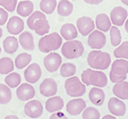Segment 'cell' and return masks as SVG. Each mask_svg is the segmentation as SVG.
<instances>
[{
    "instance_id": "obj_1",
    "label": "cell",
    "mask_w": 128,
    "mask_h": 119,
    "mask_svg": "<svg viewBox=\"0 0 128 119\" xmlns=\"http://www.w3.org/2000/svg\"><path fill=\"white\" fill-rule=\"evenodd\" d=\"M27 25L30 30H33L40 36H44L45 34L48 33L50 29L46 15L40 11L32 12L27 20Z\"/></svg>"
},
{
    "instance_id": "obj_2",
    "label": "cell",
    "mask_w": 128,
    "mask_h": 119,
    "mask_svg": "<svg viewBox=\"0 0 128 119\" xmlns=\"http://www.w3.org/2000/svg\"><path fill=\"white\" fill-rule=\"evenodd\" d=\"M88 64L93 69L106 70L111 64V56L107 52L100 50L90 51L88 56Z\"/></svg>"
},
{
    "instance_id": "obj_3",
    "label": "cell",
    "mask_w": 128,
    "mask_h": 119,
    "mask_svg": "<svg viewBox=\"0 0 128 119\" xmlns=\"http://www.w3.org/2000/svg\"><path fill=\"white\" fill-rule=\"evenodd\" d=\"M82 82L86 85H93L96 87L104 88L108 84L107 75L101 71L86 69L82 74Z\"/></svg>"
},
{
    "instance_id": "obj_4",
    "label": "cell",
    "mask_w": 128,
    "mask_h": 119,
    "mask_svg": "<svg viewBox=\"0 0 128 119\" xmlns=\"http://www.w3.org/2000/svg\"><path fill=\"white\" fill-rule=\"evenodd\" d=\"M62 37L56 32H52L40 40L38 49L43 53H49L51 51L58 50L62 46Z\"/></svg>"
},
{
    "instance_id": "obj_5",
    "label": "cell",
    "mask_w": 128,
    "mask_h": 119,
    "mask_svg": "<svg viewBox=\"0 0 128 119\" xmlns=\"http://www.w3.org/2000/svg\"><path fill=\"white\" fill-rule=\"evenodd\" d=\"M128 74V61L119 58L111 64V71L109 74L110 81L114 83L121 82L126 79Z\"/></svg>"
},
{
    "instance_id": "obj_6",
    "label": "cell",
    "mask_w": 128,
    "mask_h": 119,
    "mask_svg": "<svg viewBox=\"0 0 128 119\" xmlns=\"http://www.w3.org/2000/svg\"><path fill=\"white\" fill-rule=\"evenodd\" d=\"M62 55L67 59H74L82 56L84 52L83 44L80 40H68L61 48Z\"/></svg>"
},
{
    "instance_id": "obj_7",
    "label": "cell",
    "mask_w": 128,
    "mask_h": 119,
    "mask_svg": "<svg viewBox=\"0 0 128 119\" xmlns=\"http://www.w3.org/2000/svg\"><path fill=\"white\" fill-rule=\"evenodd\" d=\"M64 88L67 95L74 98L83 96L86 92L85 85L76 76H71L67 79L64 82Z\"/></svg>"
},
{
    "instance_id": "obj_8",
    "label": "cell",
    "mask_w": 128,
    "mask_h": 119,
    "mask_svg": "<svg viewBox=\"0 0 128 119\" xmlns=\"http://www.w3.org/2000/svg\"><path fill=\"white\" fill-rule=\"evenodd\" d=\"M106 36L101 30H92L88 37V45L93 49H101L106 45Z\"/></svg>"
},
{
    "instance_id": "obj_9",
    "label": "cell",
    "mask_w": 128,
    "mask_h": 119,
    "mask_svg": "<svg viewBox=\"0 0 128 119\" xmlns=\"http://www.w3.org/2000/svg\"><path fill=\"white\" fill-rule=\"evenodd\" d=\"M24 113L30 118H38L43 113V106L38 100H30L24 106Z\"/></svg>"
},
{
    "instance_id": "obj_10",
    "label": "cell",
    "mask_w": 128,
    "mask_h": 119,
    "mask_svg": "<svg viewBox=\"0 0 128 119\" xmlns=\"http://www.w3.org/2000/svg\"><path fill=\"white\" fill-rule=\"evenodd\" d=\"M43 64L48 72H54L60 67L62 64V58L58 53H50L44 58Z\"/></svg>"
},
{
    "instance_id": "obj_11",
    "label": "cell",
    "mask_w": 128,
    "mask_h": 119,
    "mask_svg": "<svg viewBox=\"0 0 128 119\" xmlns=\"http://www.w3.org/2000/svg\"><path fill=\"white\" fill-rule=\"evenodd\" d=\"M40 92L44 97H52L58 92V83L52 78L45 79L40 85Z\"/></svg>"
},
{
    "instance_id": "obj_12",
    "label": "cell",
    "mask_w": 128,
    "mask_h": 119,
    "mask_svg": "<svg viewBox=\"0 0 128 119\" xmlns=\"http://www.w3.org/2000/svg\"><path fill=\"white\" fill-rule=\"evenodd\" d=\"M76 25L79 32L82 36L89 35L94 30V27H95L93 20L88 16L80 17L76 22Z\"/></svg>"
},
{
    "instance_id": "obj_13",
    "label": "cell",
    "mask_w": 128,
    "mask_h": 119,
    "mask_svg": "<svg viewBox=\"0 0 128 119\" xmlns=\"http://www.w3.org/2000/svg\"><path fill=\"white\" fill-rule=\"evenodd\" d=\"M41 77V69L40 66H38L37 63L30 64L26 68L24 72V78L27 81V82L30 83H36L40 79Z\"/></svg>"
},
{
    "instance_id": "obj_14",
    "label": "cell",
    "mask_w": 128,
    "mask_h": 119,
    "mask_svg": "<svg viewBox=\"0 0 128 119\" xmlns=\"http://www.w3.org/2000/svg\"><path fill=\"white\" fill-rule=\"evenodd\" d=\"M109 112L115 116H123L126 112V104L116 98H111L108 104Z\"/></svg>"
},
{
    "instance_id": "obj_15",
    "label": "cell",
    "mask_w": 128,
    "mask_h": 119,
    "mask_svg": "<svg viewBox=\"0 0 128 119\" xmlns=\"http://www.w3.org/2000/svg\"><path fill=\"white\" fill-rule=\"evenodd\" d=\"M16 96L18 100L22 101H27L32 100L35 96V90L30 83H22L17 88L16 90Z\"/></svg>"
},
{
    "instance_id": "obj_16",
    "label": "cell",
    "mask_w": 128,
    "mask_h": 119,
    "mask_svg": "<svg viewBox=\"0 0 128 119\" xmlns=\"http://www.w3.org/2000/svg\"><path fill=\"white\" fill-rule=\"evenodd\" d=\"M127 11L122 6H116L110 13V21L116 26H122L127 18Z\"/></svg>"
},
{
    "instance_id": "obj_17",
    "label": "cell",
    "mask_w": 128,
    "mask_h": 119,
    "mask_svg": "<svg viewBox=\"0 0 128 119\" xmlns=\"http://www.w3.org/2000/svg\"><path fill=\"white\" fill-rule=\"evenodd\" d=\"M24 29V21L18 16H13L7 22L6 30L12 35H18L22 33Z\"/></svg>"
},
{
    "instance_id": "obj_18",
    "label": "cell",
    "mask_w": 128,
    "mask_h": 119,
    "mask_svg": "<svg viewBox=\"0 0 128 119\" xmlns=\"http://www.w3.org/2000/svg\"><path fill=\"white\" fill-rule=\"evenodd\" d=\"M86 108V102L82 98H75L70 100L66 104V111L72 116H78Z\"/></svg>"
},
{
    "instance_id": "obj_19",
    "label": "cell",
    "mask_w": 128,
    "mask_h": 119,
    "mask_svg": "<svg viewBox=\"0 0 128 119\" xmlns=\"http://www.w3.org/2000/svg\"><path fill=\"white\" fill-rule=\"evenodd\" d=\"M46 110L49 113H55L58 111H61L64 108V100L61 97L55 96L51 97L46 101L45 104Z\"/></svg>"
},
{
    "instance_id": "obj_20",
    "label": "cell",
    "mask_w": 128,
    "mask_h": 119,
    "mask_svg": "<svg viewBox=\"0 0 128 119\" xmlns=\"http://www.w3.org/2000/svg\"><path fill=\"white\" fill-rule=\"evenodd\" d=\"M19 43L24 50L32 51L35 48L34 38H33L32 34L29 32H24L22 33H20Z\"/></svg>"
},
{
    "instance_id": "obj_21",
    "label": "cell",
    "mask_w": 128,
    "mask_h": 119,
    "mask_svg": "<svg viewBox=\"0 0 128 119\" xmlns=\"http://www.w3.org/2000/svg\"><path fill=\"white\" fill-rule=\"evenodd\" d=\"M89 98L95 106H102L105 100V92L100 87L92 88L89 93Z\"/></svg>"
},
{
    "instance_id": "obj_22",
    "label": "cell",
    "mask_w": 128,
    "mask_h": 119,
    "mask_svg": "<svg viewBox=\"0 0 128 119\" xmlns=\"http://www.w3.org/2000/svg\"><path fill=\"white\" fill-rule=\"evenodd\" d=\"M114 95L123 100H128V82H121L116 83L112 89Z\"/></svg>"
},
{
    "instance_id": "obj_23",
    "label": "cell",
    "mask_w": 128,
    "mask_h": 119,
    "mask_svg": "<svg viewBox=\"0 0 128 119\" xmlns=\"http://www.w3.org/2000/svg\"><path fill=\"white\" fill-rule=\"evenodd\" d=\"M60 34L66 40H72L78 36V32L74 24H66L60 29Z\"/></svg>"
},
{
    "instance_id": "obj_24",
    "label": "cell",
    "mask_w": 128,
    "mask_h": 119,
    "mask_svg": "<svg viewBox=\"0 0 128 119\" xmlns=\"http://www.w3.org/2000/svg\"><path fill=\"white\" fill-rule=\"evenodd\" d=\"M33 8H34V4L32 1L30 0H24L18 4L17 7H16V11L17 14H20L22 17H27L30 16L33 12Z\"/></svg>"
},
{
    "instance_id": "obj_25",
    "label": "cell",
    "mask_w": 128,
    "mask_h": 119,
    "mask_svg": "<svg viewBox=\"0 0 128 119\" xmlns=\"http://www.w3.org/2000/svg\"><path fill=\"white\" fill-rule=\"evenodd\" d=\"M96 27L98 30L107 32L111 28V21L106 14H100L96 16Z\"/></svg>"
},
{
    "instance_id": "obj_26",
    "label": "cell",
    "mask_w": 128,
    "mask_h": 119,
    "mask_svg": "<svg viewBox=\"0 0 128 119\" xmlns=\"http://www.w3.org/2000/svg\"><path fill=\"white\" fill-rule=\"evenodd\" d=\"M18 47H19L18 40L14 36H8L3 41V48L6 53L7 54L15 53L17 51Z\"/></svg>"
},
{
    "instance_id": "obj_27",
    "label": "cell",
    "mask_w": 128,
    "mask_h": 119,
    "mask_svg": "<svg viewBox=\"0 0 128 119\" xmlns=\"http://www.w3.org/2000/svg\"><path fill=\"white\" fill-rule=\"evenodd\" d=\"M58 14L60 16L66 17L70 15L74 11L73 4L68 0H61L58 6Z\"/></svg>"
},
{
    "instance_id": "obj_28",
    "label": "cell",
    "mask_w": 128,
    "mask_h": 119,
    "mask_svg": "<svg viewBox=\"0 0 128 119\" xmlns=\"http://www.w3.org/2000/svg\"><path fill=\"white\" fill-rule=\"evenodd\" d=\"M12 100V92L6 84L0 83V104L6 105Z\"/></svg>"
},
{
    "instance_id": "obj_29",
    "label": "cell",
    "mask_w": 128,
    "mask_h": 119,
    "mask_svg": "<svg viewBox=\"0 0 128 119\" xmlns=\"http://www.w3.org/2000/svg\"><path fill=\"white\" fill-rule=\"evenodd\" d=\"M14 68V64L11 58H0V74H8L9 72H13Z\"/></svg>"
},
{
    "instance_id": "obj_30",
    "label": "cell",
    "mask_w": 128,
    "mask_h": 119,
    "mask_svg": "<svg viewBox=\"0 0 128 119\" xmlns=\"http://www.w3.org/2000/svg\"><path fill=\"white\" fill-rule=\"evenodd\" d=\"M32 59V56L28 53H22L18 55L15 58L14 64L15 67L18 69H22L30 64V61Z\"/></svg>"
},
{
    "instance_id": "obj_31",
    "label": "cell",
    "mask_w": 128,
    "mask_h": 119,
    "mask_svg": "<svg viewBox=\"0 0 128 119\" xmlns=\"http://www.w3.org/2000/svg\"><path fill=\"white\" fill-rule=\"evenodd\" d=\"M4 82L10 88L18 87L21 84V75L18 72H9L4 78Z\"/></svg>"
},
{
    "instance_id": "obj_32",
    "label": "cell",
    "mask_w": 128,
    "mask_h": 119,
    "mask_svg": "<svg viewBox=\"0 0 128 119\" xmlns=\"http://www.w3.org/2000/svg\"><path fill=\"white\" fill-rule=\"evenodd\" d=\"M56 0H41L40 7L41 12L47 14H51L56 7Z\"/></svg>"
},
{
    "instance_id": "obj_33",
    "label": "cell",
    "mask_w": 128,
    "mask_h": 119,
    "mask_svg": "<svg viewBox=\"0 0 128 119\" xmlns=\"http://www.w3.org/2000/svg\"><path fill=\"white\" fill-rule=\"evenodd\" d=\"M76 72V66L72 63H66L60 67V74L63 77H71Z\"/></svg>"
},
{
    "instance_id": "obj_34",
    "label": "cell",
    "mask_w": 128,
    "mask_h": 119,
    "mask_svg": "<svg viewBox=\"0 0 128 119\" xmlns=\"http://www.w3.org/2000/svg\"><path fill=\"white\" fill-rule=\"evenodd\" d=\"M110 40L111 44L114 47H116L121 43L122 37H121V32H120L119 29L116 26H113L110 28Z\"/></svg>"
},
{
    "instance_id": "obj_35",
    "label": "cell",
    "mask_w": 128,
    "mask_h": 119,
    "mask_svg": "<svg viewBox=\"0 0 128 119\" xmlns=\"http://www.w3.org/2000/svg\"><path fill=\"white\" fill-rule=\"evenodd\" d=\"M114 56L118 58L128 59V41H124L119 47L116 48L114 51Z\"/></svg>"
},
{
    "instance_id": "obj_36",
    "label": "cell",
    "mask_w": 128,
    "mask_h": 119,
    "mask_svg": "<svg viewBox=\"0 0 128 119\" xmlns=\"http://www.w3.org/2000/svg\"><path fill=\"white\" fill-rule=\"evenodd\" d=\"M83 119H100V114L98 110L95 108H84V111L82 115Z\"/></svg>"
},
{
    "instance_id": "obj_37",
    "label": "cell",
    "mask_w": 128,
    "mask_h": 119,
    "mask_svg": "<svg viewBox=\"0 0 128 119\" xmlns=\"http://www.w3.org/2000/svg\"><path fill=\"white\" fill-rule=\"evenodd\" d=\"M0 6L7 12H14L17 6V0H0Z\"/></svg>"
},
{
    "instance_id": "obj_38",
    "label": "cell",
    "mask_w": 128,
    "mask_h": 119,
    "mask_svg": "<svg viewBox=\"0 0 128 119\" xmlns=\"http://www.w3.org/2000/svg\"><path fill=\"white\" fill-rule=\"evenodd\" d=\"M8 20V13L6 10L0 7V25L2 26L6 24V22Z\"/></svg>"
},
{
    "instance_id": "obj_39",
    "label": "cell",
    "mask_w": 128,
    "mask_h": 119,
    "mask_svg": "<svg viewBox=\"0 0 128 119\" xmlns=\"http://www.w3.org/2000/svg\"><path fill=\"white\" fill-rule=\"evenodd\" d=\"M61 119V118H64V119H66L67 117L66 116L64 115V113L60 112V111H58V113H55V114H53L52 116H50V119Z\"/></svg>"
},
{
    "instance_id": "obj_40",
    "label": "cell",
    "mask_w": 128,
    "mask_h": 119,
    "mask_svg": "<svg viewBox=\"0 0 128 119\" xmlns=\"http://www.w3.org/2000/svg\"><path fill=\"white\" fill-rule=\"evenodd\" d=\"M83 1L90 4H100L103 2V0H83Z\"/></svg>"
},
{
    "instance_id": "obj_41",
    "label": "cell",
    "mask_w": 128,
    "mask_h": 119,
    "mask_svg": "<svg viewBox=\"0 0 128 119\" xmlns=\"http://www.w3.org/2000/svg\"><path fill=\"white\" fill-rule=\"evenodd\" d=\"M6 119H18V116L14 115H10V116H6Z\"/></svg>"
},
{
    "instance_id": "obj_42",
    "label": "cell",
    "mask_w": 128,
    "mask_h": 119,
    "mask_svg": "<svg viewBox=\"0 0 128 119\" xmlns=\"http://www.w3.org/2000/svg\"><path fill=\"white\" fill-rule=\"evenodd\" d=\"M115 119L116 118V116H105L104 117H103V119Z\"/></svg>"
},
{
    "instance_id": "obj_43",
    "label": "cell",
    "mask_w": 128,
    "mask_h": 119,
    "mask_svg": "<svg viewBox=\"0 0 128 119\" xmlns=\"http://www.w3.org/2000/svg\"><path fill=\"white\" fill-rule=\"evenodd\" d=\"M124 28H126V32H127V33H128V19L126 21V24H124Z\"/></svg>"
},
{
    "instance_id": "obj_44",
    "label": "cell",
    "mask_w": 128,
    "mask_h": 119,
    "mask_svg": "<svg viewBox=\"0 0 128 119\" xmlns=\"http://www.w3.org/2000/svg\"><path fill=\"white\" fill-rule=\"evenodd\" d=\"M120 1H121L124 4H126V6H128V0H120Z\"/></svg>"
},
{
    "instance_id": "obj_45",
    "label": "cell",
    "mask_w": 128,
    "mask_h": 119,
    "mask_svg": "<svg viewBox=\"0 0 128 119\" xmlns=\"http://www.w3.org/2000/svg\"><path fill=\"white\" fill-rule=\"evenodd\" d=\"M2 35H3V30H2V29L0 28V38L2 37Z\"/></svg>"
},
{
    "instance_id": "obj_46",
    "label": "cell",
    "mask_w": 128,
    "mask_h": 119,
    "mask_svg": "<svg viewBox=\"0 0 128 119\" xmlns=\"http://www.w3.org/2000/svg\"><path fill=\"white\" fill-rule=\"evenodd\" d=\"M0 53H1V47H0Z\"/></svg>"
},
{
    "instance_id": "obj_47",
    "label": "cell",
    "mask_w": 128,
    "mask_h": 119,
    "mask_svg": "<svg viewBox=\"0 0 128 119\" xmlns=\"http://www.w3.org/2000/svg\"><path fill=\"white\" fill-rule=\"evenodd\" d=\"M73 1H74V0H73Z\"/></svg>"
}]
</instances>
